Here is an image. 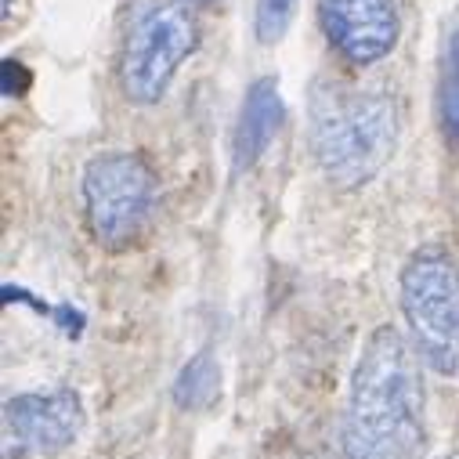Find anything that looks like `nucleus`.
Here are the masks:
<instances>
[{"label":"nucleus","mask_w":459,"mask_h":459,"mask_svg":"<svg viewBox=\"0 0 459 459\" xmlns=\"http://www.w3.org/2000/svg\"><path fill=\"white\" fill-rule=\"evenodd\" d=\"M416 355L420 351L394 325L373 329L351 373L340 423L343 459H416L427 409Z\"/></svg>","instance_id":"f257e3e1"},{"label":"nucleus","mask_w":459,"mask_h":459,"mask_svg":"<svg viewBox=\"0 0 459 459\" xmlns=\"http://www.w3.org/2000/svg\"><path fill=\"white\" fill-rule=\"evenodd\" d=\"M311 156L333 188L369 185L398 149V105L384 91L318 83L311 91Z\"/></svg>","instance_id":"f03ea898"},{"label":"nucleus","mask_w":459,"mask_h":459,"mask_svg":"<svg viewBox=\"0 0 459 459\" xmlns=\"http://www.w3.org/2000/svg\"><path fill=\"white\" fill-rule=\"evenodd\" d=\"M402 315L420 359L437 377H459V261L448 250L423 247L405 261Z\"/></svg>","instance_id":"7ed1b4c3"},{"label":"nucleus","mask_w":459,"mask_h":459,"mask_svg":"<svg viewBox=\"0 0 459 459\" xmlns=\"http://www.w3.org/2000/svg\"><path fill=\"white\" fill-rule=\"evenodd\" d=\"M199 48V22L185 0H160L138 12L120 55V87L134 105H156L178 69Z\"/></svg>","instance_id":"20e7f679"},{"label":"nucleus","mask_w":459,"mask_h":459,"mask_svg":"<svg viewBox=\"0 0 459 459\" xmlns=\"http://www.w3.org/2000/svg\"><path fill=\"white\" fill-rule=\"evenodd\" d=\"M83 213L91 236L120 250L131 247L152 221L160 181L138 152H101L83 167Z\"/></svg>","instance_id":"39448f33"},{"label":"nucleus","mask_w":459,"mask_h":459,"mask_svg":"<svg viewBox=\"0 0 459 459\" xmlns=\"http://www.w3.org/2000/svg\"><path fill=\"white\" fill-rule=\"evenodd\" d=\"M318 22L325 40L355 65L387 58L402 33L394 0H318Z\"/></svg>","instance_id":"423d86ee"},{"label":"nucleus","mask_w":459,"mask_h":459,"mask_svg":"<svg viewBox=\"0 0 459 459\" xmlns=\"http://www.w3.org/2000/svg\"><path fill=\"white\" fill-rule=\"evenodd\" d=\"M4 427L19 448L55 455L69 448L83 430V402L69 387L15 394L4 405Z\"/></svg>","instance_id":"0eeeda50"},{"label":"nucleus","mask_w":459,"mask_h":459,"mask_svg":"<svg viewBox=\"0 0 459 459\" xmlns=\"http://www.w3.org/2000/svg\"><path fill=\"white\" fill-rule=\"evenodd\" d=\"M279 127H282V94H279V83L272 76H261V80L250 83V91L243 98L239 124H236V142H232L236 170L257 167V160L272 149Z\"/></svg>","instance_id":"6e6552de"},{"label":"nucleus","mask_w":459,"mask_h":459,"mask_svg":"<svg viewBox=\"0 0 459 459\" xmlns=\"http://www.w3.org/2000/svg\"><path fill=\"white\" fill-rule=\"evenodd\" d=\"M221 391V369L213 362L210 351H199L181 373H178V384H174V402L178 409L185 412H203Z\"/></svg>","instance_id":"1a4fd4ad"},{"label":"nucleus","mask_w":459,"mask_h":459,"mask_svg":"<svg viewBox=\"0 0 459 459\" xmlns=\"http://www.w3.org/2000/svg\"><path fill=\"white\" fill-rule=\"evenodd\" d=\"M441 120L448 138L459 145V30L448 37L445 48V73H441Z\"/></svg>","instance_id":"9d476101"},{"label":"nucleus","mask_w":459,"mask_h":459,"mask_svg":"<svg viewBox=\"0 0 459 459\" xmlns=\"http://www.w3.org/2000/svg\"><path fill=\"white\" fill-rule=\"evenodd\" d=\"M297 15V0H257L254 12V33L261 44H279Z\"/></svg>","instance_id":"9b49d317"},{"label":"nucleus","mask_w":459,"mask_h":459,"mask_svg":"<svg viewBox=\"0 0 459 459\" xmlns=\"http://www.w3.org/2000/svg\"><path fill=\"white\" fill-rule=\"evenodd\" d=\"M445 459H459V452H455V455H445Z\"/></svg>","instance_id":"f8f14e48"}]
</instances>
